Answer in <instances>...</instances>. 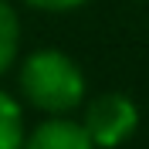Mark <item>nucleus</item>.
Listing matches in <instances>:
<instances>
[{
	"instance_id": "obj_1",
	"label": "nucleus",
	"mask_w": 149,
	"mask_h": 149,
	"mask_svg": "<svg viewBox=\"0 0 149 149\" xmlns=\"http://www.w3.org/2000/svg\"><path fill=\"white\" fill-rule=\"evenodd\" d=\"M20 88L34 109L51 112V115H65L85 102V74L65 51L44 47L27 54L20 68Z\"/></svg>"
},
{
	"instance_id": "obj_2",
	"label": "nucleus",
	"mask_w": 149,
	"mask_h": 149,
	"mask_svg": "<svg viewBox=\"0 0 149 149\" xmlns=\"http://www.w3.org/2000/svg\"><path fill=\"white\" fill-rule=\"evenodd\" d=\"M81 125H85L95 149H115L125 139H132V132L139 129V109H136V102L129 95L105 92L88 102Z\"/></svg>"
},
{
	"instance_id": "obj_3",
	"label": "nucleus",
	"mask_w": 149,
	"mask_h": 149,
	"mask_svg": "<svg viewBox=\"0 0 149 149\" xmlns=\"http://www.w3.org/2000/svg\"><path fill=\"white\" fill-rule=\"evenodd\" d=\"M20 149H95L81 122H71L65 115L41 122L31 136H24Z\"/></svg>"
},
{
	"instance_id": "obj_4",
	"label": "nucleus",
	"mask_w": 149,
	"mask_h": 149,
	"mask_svg": "<svg viewBox=\"0 0 149 149\" xmlns=\"http://www.w3.org/2000/svg\"><path fill=\"white\" fill-rule=\"evenodd\" d=\"M24 136H27V129H24V112L0 88V149H20L24 146Z\"/></svg>"
},
{
	"instance_id": "obj_5",
	"label": "nucleus",
	"mask_w": 149,
	"mask_h": 149,
	"mask_svg": "<svg viewBox=\"0 0 149 149\" xmlns=\"http://www.w3.org/2000/svg\"><path fill=\"white\" fill-rule=\"evenodd\" d=\"M17 44H20V20L7 0H0V74L14 65Z\"/></svg>"
},
{
	"instance_id": "obj_6",
	"label": "nucleus",
	"mask_w": 149,
	"mask_h": 149,
	"mask_svg": "<svg viewBox=\"0 0 149 149\" xmlns=\"http://www.w3.org/2000/svg\"><path fill=\"white\" fill-rule=\"evenodd\" d=\"M27 3L37 10H74V7H81L85 0H27Z\"/></svg>"
}]
</instances>
